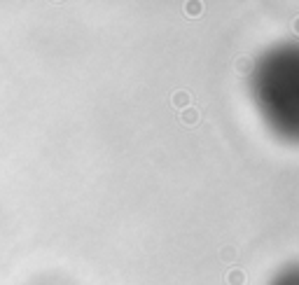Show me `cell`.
<instances>
[{"label":"cell","instance_id":"1","mask_svg":"<svg viewBox=\"0 0 299 285\" xmlns=\"http://www.w3.org/2000/svg\"><path fill=\"white\" fill-rule=\"evenodd\" d=\"M227 283L229 285H243V274H241V271H232V274L227 276Z\"/></svg>","mask_w":299,"mask_h":285}]
</instances>
